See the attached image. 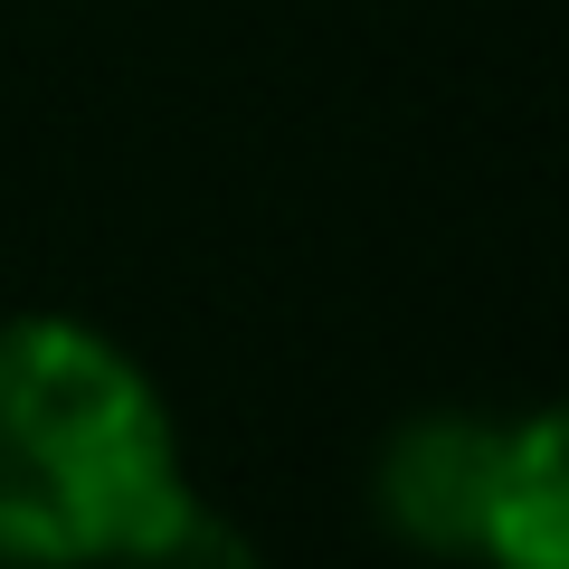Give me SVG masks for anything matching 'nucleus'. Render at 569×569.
Returning <instances> with one entry per match:
<instances>
[{
    "label": "nucleus",
    "instance_id": "f257e3e1",
    "mask_svg": "<svg viewBox=\"0 0 569 569\" xmlns=\"http://www.w3.org/2000/svg\"><path fill=\"white\" fill-rule=\"evenodd\" d=\"M200 503L152 370L77 313L0 323V569H104Z\"/></svg>",
    "mask_w": 569,
    "mask_h": 569
},
{
    "label": "nucleus",
    "instance_id": "f03ea898",
    "mask_svg": "<svg viewBox=\"0 0 569 569\" xmlns=\"http://www.w3.org/2000/svg\"><path fill=\"white\" fill-rule=\"evenodd\" d=\"M512 418H475V408H427L399 418L370 456V512L399 550L418 560H475L485 569V512L493 475H503Z\"/></svg>",
    "mask_w": 569,
    "mask_h": 569
},
{
    "label": "nucleus",
    "instance_id": "20e7f679",
    "mask_svg": "<svg viewBox=\"0 0 569 569\" xmlns=\"http://www.w3.org/2000/svg\"><path fill=\"white\" fill-rule=\"evenodd\" d=\"M104 569H266V550L247 541L228 512H209V503H190L171 531H152L142 550H123V560H104Z\"/></svg>",
    "mask_w": 569,
    "mask_h": 569
},
{
    "label": "nucleus",
    "instance_id": "7ed1b4c3",
    "mask_svg": "<svg viewBox=\"0 0 569 569\" xmlns=\"http://www.w3.org/2000/svg\"><path fill=\"white\" fill-rule=\"evenodd\" d=\"M569 437L550 408H522L503 437V475H493L485 512V569H569Z\"/></svg>",
    "mask_w": 569,
    "mask_h": 569
}]
</instances>
